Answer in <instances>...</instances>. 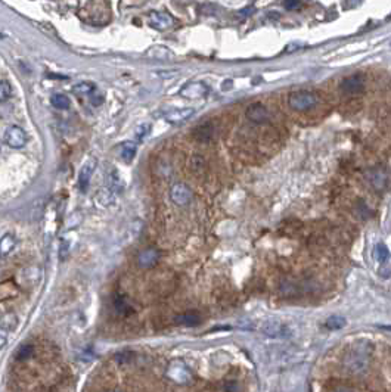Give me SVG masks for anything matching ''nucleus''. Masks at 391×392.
Wrapping results in <instances>:
<instances>
[{"label": "nucleus", "instance_id": "obj_13", "mask_svg": "<svg viewBox=\"0 0 391 392\" xmlns=\"http://www.w3.org/2000/svg\"><path fill=\"white\" fill-rule=\"evenodd\" d=\"M204 94H207V87L202 83H191L186 87L182 88V96L189 97V99L202 97Z\"/></svg>", "mask_w": 391, "mask_h": 392}, {"label": "nucleus", "instance_id": "obj_24", "mask_svg": "<svg viewBox=\"0 0 391 392\" xmlns=\"http://www.w3.org/2000/svg\"><path fill=\"white\" fill-rule=\"evenodd\" d=\"M93 88H95L93 84H90V83H87V81H82V83H79V84H75V86L72 87V91H74L75 94H89V93L93 91Z\"/></svg>", "mask_w": 391, "mask_h": 392}, {"label": "nucleus", "instance_id": "obj_1", "mask_svg": "<svg viewBox=\"0 0 391 392\" xmlns=\"http://www.w3.org/2000/svg\"><path fill=\"white\" fill-rule=\"evenodd\" d=\"M288 104L294 111L304 112V111L315 108L319 104V97L315 93H311V91L300 90V91H292L289 94Z\"/></svg>", "mask_w": 391, "mask_h": 392}, {"label": "nucleus", "instance_id": "obj_28", "mask_svg": "<svg viewBox=\"0 0 391 392\" xmlns=\"http://www.w3.org/2000/svg\"><path fill=\"white\" fill-rule=\"evenodd\" d=\"M108 392H117V391H108Z\"/></svg>", "mask_w": 391, "mask_h": 392}, {"label": "nucleus", "instance_id": "obj_5", "mask_svg": "<svg viewBox=\"0 0 391 392\" xmlns=\"http://www.w3.org/2000/svg\"><path fill=\"white\" fill-rule=\"evenodd\" d=\"M96 158H90L87 159L86 162L83 164V167L80 168V173H79V189L82 192H86L87 187H89V183H90V178H92V174L95 173V168H96Z\"/></svg>", "mask_w": 391, "mask_h": 392}, {"label": "nucleus", "instance_id": "obj_22", "mask_svg": "<svg viewBox=\"0 0 391 392\" xmlns=\"http://www.w3.org/2000/svg\"><path fill=\"white\" fill-rule=\"evenodd\" d=\"M50 104L56 109H68L69 108V99L65 94H53L50 97Z\"/></svg>", "mask_w": 391, "mask_h": 392}, {"label": "nucleus", "instance_id": "obj_7", "mask_svg": "<svg viewBox=\"0 0 391 392\" xmlns=\"http://www.w3.org/2000/svg\"><path fill=\"white\" fill-rule=\"evenodd\" d=\"M245 117L256 124H263L269 120V111L261 104H251L245 109Z\"/></svg>", "mask_w": 391, "mask_h": 392}, {"label": "nucleus", "instance_id": "obj_12", "mask_svg": "<svg viewBox=\"0 0 391 392\" xmlns=\"http://www.w3.org/2000/svg\"><path fill=\"white\" fill-rule=\"evenodd\" d=\"M160 258V254L157 249H143L139 255H137V264L143 268H148V267H152L155 265V262L158 261Z\"/></svg>", "mask_w": 391, "mask_h": 392}, {"label": "nucleus", "instance_id": "obj_11", "mask_svg": "<svg viewBox=\"0 0 391 392\" xmlns=\"http://www.w3.org/2000/svg\"><path fill=\"white\" fill-rule=\"evenodd\" d=\"M195 114V111L192 108H185V109H174L166 114V120L172 124H180L186 120H189L192 115Z\"/></svg>", "mask_w": 391, "mask_h": 392}, {"label": "nucleus", "instance_id": "obj_23", "mask_svg": "<svg viewBox=\"0 0 391 392\" xmlns=\"http://www.w3.org/2000/svg\"><path fill=\"white\" fill-rule=\"evenodd\" d=\"M33 345H30V344H24L21 345L20 348L17 349V352H15V357L18 358V360H25V358H28V357H31L33 355Z\"/></svg>", "mask_w": 391, "mask_h": 392}, {"label": "nucleus", "instance_id": "obj_15", "mask_svg": "<svg viewBox=\"0 0 391 392\" xmlns=\"http://www.w3.org/2000/svg\"><path fill=\"white\" fill-rule=\"evenodd\" d=\"M18 326V317L14 313H8L2 317V335L6 336V333L12 332Z\"/></svg>", "mask_w": 391, "mask_h": 392}, {"label": "nucleus", "instance_id": "obj_10", "mask_svg": "<svg viewBox=\"0 0 391 392\" xmlns=\"http://www.w3.org/2000/svg\"><path fill=\"white\" fill-rule=\"evenodd\" d=\"M366 364H368V360H366V355H365V354L354 352V354L348 355L347 367L350 371H353V373H360V371H363L366 369Z\"/></svg>", "mask_w": 391, "mask_h": 392}, {"label": "nucleus", "instance_id": "obj_17", "mask_svg": "<svg viewBox=\"0 0 391 392\" xmlns=\"http://www.w3.org/2000/svg\"><path fill=\"white\" fill-rule=\"evenodd\" d=\"M368 178H369L370 184L375 189H382L387 183V175L384 174L381 170H372L368 173Z\"/></svg>", "mask_w": 391, "mask_h": 392}, {"label": "nucleus", "instance_id": "obj_4", "mask_svg": "<svg viewBox=\"0 0 391 392\" xmlns=\"http://www.w3.org/2000/svg\"><path fill=\"white\" fill-rule=\"evenodd\" d=\"M170 198H172V201H173L176 205L183 207V205H186V204L191 202L192 192H191V189H189L186 184H183V183H176V184L172 186V189H170Z\"/></svg>", "mask_w": 391, "mask_h": 392}, {"label": "nucleus", "instance_id": "obj_26", "mask_svg": "<svg viewBox=\"0 0 391 392\" xmlns=\"http://www.w3.org/2000/svg\"><path fill=\"white\" fill-rule=\"evenodd\" d=\"M149 130H151V126H149V124H140V126L136 129V131H134V139H136L137 142H140V140L149 133Z\"/></svg>", "mask_w": 391, "mask_h": 392}, {"label": "nucleus", "instance_id": "obj_20", "mask_svg": "<svg viewBox=\"0 0 391 392\" xmlns=\"http://www.w3.org/2000/svg\"><path fill=\"white\" fill-rule=\"evenodd\" d=\"M347 325L346 319L341 317V316H331L328 320L325 322V326L329 329V330H340L343 327Z\"/></svg>", "mask_w": 391, "mask_h": 392}, {"label": "nucleus", "instance_id": "obj_9", "mask_svg": "<svg viewBox=\"0 0 391 392\" xmlns=\"http://www.w3.org/2000/svg\"><path fill=\"white\" fill-rule=\"evenodd\" d=\"M149 24L158 30H167L174 24L173 17H170L167 12H152L149 17Z\"/></svg>", "mask_w": 391, "mask_h": 392}, {"label": "nucleus", "instance_id": "obj_2", "mask_svg": "<svg viewBox=\"0 0 391 392\" xmlns=\"http://www.w3.org/2000/svg\"><path fill=\"white\" fill-rule=\"evenodd\" d=\"M260 330L270 338H289L294 335V327L291 325L276 320L264 322L260 326Z\"/></svg>", "mask_w": 391, "mask_h": 392}, {"label": "nucleus", "instance_id": "obj_14", "mask_svg": "<svg viewBox=\"0 0 391 392\" xmlns=\"http://www.w3.org/2000/svg\"><path fill=\"white\" fill-rule=\"evenodd\" d=\"M174 325H179V326H186V327H192L198 326L199 325V317L195 316V314H179L173 319Z\"/></svg>", "mask_w": 391, "mask_h": 392}, {"label": "nucleus", "instance_id": "obj_19", "mask_svg": "<svg viewBox=\"0 0 391 392\" xmlns=\"http://www.w3.org/2000/svg\"><path fill=\"white\" fill-rule=\"evenodd\" d=\"M373 258L378 262H381V264L388 261V258H390V251H388V248H387L384 243H378V245L375 246V249H373Z\"/></svg>", "mask_w": 391, "mask_h": 392}, {"label": "nucleus", "instance_id": "obj_3", "mask_svg": "<svg viewBox=\"0 0 391 392\" xmlns=\"http://www.w3.org/2000/svg\"><path fill=\"white\" fill-rule=\"evenodd\" d=\"M3 142L14 149H20L27 143V134L18 126H11L8 127L5 134H3Z\"/></svg>", "mask_w": 391, "mask_h": 392}, {"label": "nucleus", "instance_id": "obj_18", "mask_svg": "<svg viewBox=\"0 0 391 392\" xmlns=\"http://www.w3.org/2000/svg\"><path fill=\"white\" fill-rule=\"evenodd\" d=\"M195 137L199 142H208L213 137V126L211 124H202L199 127H196Z\"/></svg>", "mask_w": 391, "mask_h": 392}, {"label": "nucleus", "instance_id": "obj_21", "mask_svg": "<svg viewBox=\"0 0 391 392\" xmlns=\"http://www.w3.org/2000/svg\"><path fill=\"white\" fill-rule=\"evenodd\" d=\"M15 245H17V240H15L14 236H11V235H5L3 239H2V246H0V249H2V255H3V257L8 255V254L15 248Z\"/></svg>", "mask_w": 391, "mask_h": 392}, {"label": "nucleus", "instance_id": "obj_25", "mask_svg": "<svg viewBox=\"0 0 391 392\" xmlns=\"http://www.w3.org/2000/svg\"><path fill=\"white\" fill-rule=\"evenodd\" d=\"M11 96H12V87H11V84L6 80H3L0 83V99H2V102L8 101Z\"/></svg>", "mask_w": 391, "mask_h": 392}, {"label": "nucleus", "instance_id": "obj_16", "mask_svg": "<svg viewBox=\"0 0 391 392\" xmlns=\"http://www.w3.org/2000/svg\"><path fill=\"white\" fill-rule=\"evenodd\" d=\"M136 143L134 142H124L120 145V156L123 161L126 162H131L134 155H136Z\"/></svg>", "mask_w": 391, "mask_h": 392}, {"label": "nucleus", "instance_id": "obj_6", "mask_svg": "<svg viewBox=\"0 0 391 392\" xmlns=\"http://www.w3.org/2000/svg\"><path fill=\"white\" fill-rule=\"evenodd\" d=\"M167 376L174 380L176 383H188L192 379V374L186 366H183L182 363H173L169 369H167Z\"/></svg>", "mask_w": 391, "mask_h": 392}, {"label": "nucleus", "instance_id": "obj_27", "mask_svg": "<svg viewBox=\"0 0 391 392\" xmlns=\"http://www.w3.org/2000/svg\"><path fill=\"white\" fill-rule=\"evenodd\" d=\"M283 6H285V9H288V11H297V9L301 6V2H300V0H285V2H283Z\"/></svg>", "mask_w": 391, "mask_h": 392}, {"label": "nucleus", "instance_id": "obj_8", "mask_svg": "<svg viewBox=\"0 0 391 392\" xmlns=\"http://www.w3.org/2000/svg\"><path fill=\"white\" fill-rule=\"evenodd\" d=\"M340 88L346 93V94H354V93H360L363 90V78L360 75H351L343 80V83L340 84Z\"/></svg>", "mask_w": 391, "mask_h": 392}]
</instances>
